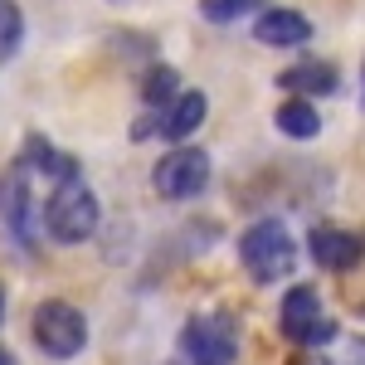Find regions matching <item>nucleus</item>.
Instances as JSON below:
<instances>
[{"instance_id":"nucleus-1","label":"nucleus","mask_w":365,"mask_h":365,"mask_svg":"<svg viewBox=\"0 0 365 365\" xmlns=\"http://www.w3.org/2000/svg\"><path fill=\"white\" fill-rule=\"evenodd\" d=\"M39 225H44V234L54 244H88L98 234V225H103V200L93 195V185L83 175L63 180V185L49 190L44 210H39Z\"/></svg>"},{"instance_id":"nucleus-2","label":"nucleus","mask_w":365,"mask_h":365,"mask_svg":"<svg viewBox=\"0 0 365 365\" xmlns=\"http://www.w3.org/2000/svg\"><path fill=\"white\" fill-rule=\"evenodd\" d=\"M239 263L253 282H278L292 278L297 268V239L282 220H258L239 234Z\"/></svg>"},{"instance_id":"nucleus-3","label":"nucleus","mask_w":365,"mask_h":365,"mask_svg":"<svg viewBox=\"0 0 365 365\" xmlns=\"http://www.w3.org/2000/svg\"><path fill=\"white\" fill-rule=\"evenodd\" d=\"M29 336L34 346L49 356V361H73V356H83L88 351V317L73 302H63V297H44L34 317H29Z\"/></svg>"},{"instance_id":"nucleus-4","label":"nucleus","mask_w":365,"mask_h":365,"mask_svg":"<svg viewBox=\"0 0 365 365\" xmlns=\"http://www.w3.org/2000/svg\"><path fill=\"white\" fill-rule=\"evenodd\" d=\"M278 331L292 341V346H331L341 327L327 317L317 282H292V287L282 292V302H278Z\"/></svg>"},{"instance_id":"nucleus-5","label":"nucleus","mask_w":365,"mask_h":365,"mask_svg":"<svg viewBox=\"0 0 365 365\" xmlns=\"http://www.w3.org/2000/svg\"><path fill=\"white\" fill-rule=\"evenodd\" d=\"M185 365H234L239 361V327L225 312H200L180 327Z\"/></svg>"},{"instance_id":"nucleus-6","label":"nucleus","mask_w":365,"mask_h":365,"mask_svg":"<svg viewBox=\"0 0 365 365\" xmlns=\"http://www.w3.org/2000/svg\"><path fill=\"white\" fill-rule=\"evenodd\" d=\"M210 151L205 146H170L151 166V190L161 200H195L210 185Z\"/></svg>"},{"instance_id":"nucleus-7","label":"nucleus","mask_w":365,"mask_h":365,"mask_svg":"<svg viewBox=\"0 0 365 365\" xmlns=\"http://www.w3.org/2000/svg\"><path fill=\"white\" fill-rule=\"evenodd\" d=\"M205 117H210V98H205L200 88H185L166 108H146V117L132 127V137H161V141H175V146H180L185 137L200 132Z\"/></svg>"},{"instance_id":"nucleus-8","label":"nucleus","mask_w":365,"mask_h":365,"mask_svg":"<svg viewBox=\"0 0 365 365\" xmlns=\"http://www.w3.org/2000/svg\"><path fill=\"white\" fill-rule=\"evenodd\" d=\"M0 220L15 234L20 249H34V225H39V205H34V185H29L25 166H10L0 175Z\"/></svg>"},{"instance_id":"nucleus-9","label":"nucleus","mask_w":365,"mask_h":365,"mask_svg":"<svg viewBox=\"0 0 365 365\" xmlns=\"http://www.w3.org/2000/svg\"><path fill=\"white\" fill-rule=\"evenodd\" d=\"M307 253H312L317 268H327V273H346V268L361 263L365 239H361V234H351V229H341V225H312Z\"/></svg>"},{"instance_id":"nucleus-10","label":"nucleus","mask_w":365,"mask_h":365,"mask_svg":"<svg viewBox=\"0 0 365 365\" xmlns=\"http://www.w3.org/2000/svg\"><path fill=\"white\" fill-rule=\"evenodd\" d=\"M253 39L268 49H302L312 39V20L292 5H268L263 15H253Z\"/></svg>"},{"instance_id":"nucleus-11","label":"nucleus","mask_w":365,"mask_h":365,"mask_svg":"<svg viewBox=\"0 0 365 365\" xmlns=\"http://www.w3.org/2000/svg\"><path fill=\"white\" fill-rule=\"evenodd\" d=\"M20 166H25L29 175H44V180H54V185H63V180H78V175H83V166H78L68 151H58L54 141L39 137V132H29V137H25Z\"/></svg>"},{"instance_id":"nucleus-12","label":"nucleus","mask_w":365,"mask_h":365,"mask_svg":"<svg viewBox=\"0 0 365 365\" xmlns=\"http://www.w3.org/2000/svg\"><path fill=\"white\" fill-rule=\"evenodd\" d=\"M278 88L287 93V98H307V103H317V98H327V93H336L341 78L331 63H322V58H307V63H292V68H282L278 73Z\"/></svg>"},{"instance_id":"nucleus-13","label":"nucleus","mask_w":365,"mask_h":365,"mask_svg":"<svg viewBox=\"0 0 365 365\" xmlns=\"http://www.w3.org/2000/svg\"><path fill=\"white\" fill-rule=\"evenodd\" d=\"M273 127L292 141H312L322 132V113H317V103H307V98H287V103L273 108Z\"/></svg>"},{"instance_id":"nucleus-14","label":"nucleus","mask_w":365,"mask_h":365,"mask_svg":"<svg viewBox=\"0 0 365 365\" xmlns=\"http://www.w3.org/2000/svg\"><path fill=\"white\" fill-rule=\"evenodd\" d=\"M180 93H185V88H180V73H175L170 63H151V68H146V78H141V103H146V108H166Z\"/></svg>"},{"instance_id":"nucleus-15","label":"nucleus","mask_w":365,"mask_h":365,"mask_svg":"<svg viewBox=\"0 0 365 365\" xmlns=\"http://www.w3.org/2000/svg\"><path fill=\"white\" fill-rule=\"evenodd\" d=\"M263 10H268L263 0H200V20H210V25H239Z\"/></svg>"},{"instance_id":"nucleus-16","label":"nucleus","mask_w":365,"mask_h":365,"mask_svg":"<svg viewBox=\"0 0 365 365\" xmlns=\"http://www.w3.org/2000/svg\"><path fill=\"white\" fill-rule=\"evenodd\" d=\"M20 44H25V10L20 0H0V63L20 54Z\"/></svg>"},{"instance_id":"nucleus-17","label":"nucleus","mask_w":365,"mask_h":365,"mask_svg":"<svg viewBox=\"0 0 365 365\" xmlns=\"http://www.w3.org/2000/svg\"><path fill=\"white\" fill-rule=\"evenodd\" d=\"M5 307H10V302H5V287H0V322H5Z\"/></svg>"},{"instance_id":"nucleus-18","label":"nucleus","mask_w":365,"mask_h":365,"mask_svg":"<svg viewBox=\"0 0 365 365\" xmlns=\"http://www.w3.org/2000/svg\"><path fill=\"white\" fill-rule=\"evenodd\" d=\"M0 365H15V361H10V351H5V346H0Z\"/></svg>"},{"instance_id":"nucleus-19","label":"nucleus","mask_w":365,"mask_h":365,"mask_svg":"<svg viewBox=\"0 0 365 365\" xmlns=\"http://www.w3.org/2000/svg\"><path fill=\"white\" fill-rule=\"evenodd\" d=\"M346 365H365V361H346Z\"/></svg>"},{"instance_id":"nucleus-20","label":"nucleus","mask_w":365,"mask_h":365,"mask_svg":"<svg viewBox=\"0 0 365 365\" xmlns=\"http://www.w3.org/2000/svg\"><path fill=\"white\" fill-rule=\"evenodd\" d=\"M113 5H122V0H113Z\"/></svg>"}]
</instances>
